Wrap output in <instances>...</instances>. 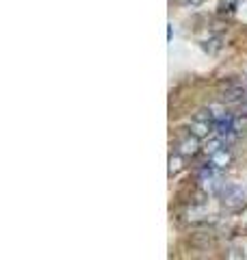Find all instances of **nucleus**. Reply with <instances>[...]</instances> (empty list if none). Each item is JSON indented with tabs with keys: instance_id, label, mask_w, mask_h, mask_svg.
<instances>
[{
	"instance_id": "f257e3e1",
	"label": "nucleus",
	"mask_w": 247,
	"mask_h": 260,
	"mask_svg": "<svg viewBox=\"0 0 247 260\" xmlns=\"http://www.w3.org/2000/svg\"><path fill=\"white\" fill-rule=\"evenodd\" d=\"M217 198L221 200V204L228 208H241L247 202V186L245 184H234V182H224L221 191L217 193Z\"/></svg>"
},
{
	"instance_id": "9b49d317",
	"label": "nucleus",
	"mask_w": 247,
	"mask_h": 260,
	"mask_svg": "<svg viewBox=\"0 0 247 260\" xmlns=\"http://www.w3.org/2000/svg\"><path fill=\"white\" fill-rule=\"evenodd\" d=\"M204 3H206V0H189V5H193V7H200Z\"/></svg>"
},
{
	"instance_id": "6e6552de",
	"label": "nucleus",
	"mask_w": 247,
	"mask_h": 260,
	"mask_svg": "<svg viewBox=\"0 0 247 260\" xmlns=\"http://www.w3.org/2000/svg\"><path fill=\"white\" fill-rule=\"evenodd\" d=\"M221 37H212V39H208V42H204L202 44V50L204 52H208V54H217L219 50H221Z\"/></svg>"
},
{
	"instance_id": "39448f33",
	"label": "nucleus",
	"mask_w": 247,
	"mask_h": 260,
	"mask_svg": "<svg viewBox=\"0 0 247 260\" xmlns=\"http://www.w3.org/2000/svg\"><path fill=\"white\" fill-rule=\"evenodd\" d=\"M208 162H210V165H215V167H219V169H226L230 162H232V154L221 148V150H217L215 154H210V160H208Z\"/></svg>"
},
{
	"instance_id": "7ed1b4c3",
	"label": "nucleus",
	"mask_w": 247,
	"mask_h": 260,
	"mask_svg": "<svg viewBox=\"0 0 247 260\" xmlns=\"http://www.w3.org/2000/svg\"><path fill=\"white\" fill-rule=\"evenodd\" d=\"M200 150H202V143H200V137L195 135H189L187 139L178 143V152L182 156H195V154H200Z\"/></svg>"
},
{
	"instance_id": "20e7f679",
	"label": "nucleus",
	"mask_w": 247,
	"mask_h": 260,
	"mask_svg": "<svg viewBox=\"0 0 247 260\" xmlns=\"http://www.w3.org/2000/svg\"><path fill=\"white\" fill-rule=\"evenodd\" d=\"M189 130H191V135L200 137V139H204V137H208L212 130V121H202V119H193L191 126H189Z\"/></svg>"
},
{
	"instance_id": "423d86ee",
	"label": "nucleus",
	"mask_w": 247,
	"mask_h": 260,
	"mask_svg": "<svg viewBox=\"0 0 247 260\" xmlns=\"http://www.w3.org/2000/svg\"><path fill=\"white\" fill-rule=\"evenodd\" d=\"M182 167H184V156L180 152L176 154H169V176L174 178L176 174L182 172Z\"/></svg>"
},
{
	"instance_id": "9d476101",
	"label": "nucleus",
	"mask_w": 247,
	"mask_h": 260,
	"mask_svg": "<svg viewBox=\"0 0 247 260\" xmlns=\"http://www.w3.org/2000/svg\"><path fill=\"white\" fill-rule=\"evenodd\" d=\"M228 258H245V254H241L238 249H232V251L228 254Z\"/></svg>"
},
{
	"instance_id": "1a4fd4ad",
	"label": "nucleus",
	"mask_w": 247,
	"mask_h": 260,
	"mask_svg": "<svg viewBox=\"0 0 247 260\" xmlns=\"http://www.w3.org/2000/svg\"><path fill=\"white\" fill-rule=\"evenodd\" d=\"M234 130H236L238 135L247 133V115L245 117H234Z\"/></svg>"
},
{
	"instance_id": "f03ea898",
	"label": "nucleus",
	"mask_w": 247,
	"mask_h": 260,
	"mask_svg": "<svg viewBox=\"0 0 247 260\" xmlns=\"http://www.w3.org/2000/svg\"><path fill=\"white\" fill-rule=\"evenodd\" d=\"M245 98H247V91H245V87H241V85H234V87L221 89V93H219V100H221V102H226V104L243 102Z\"/></svg>"
},
{
	"instance_id": "0eeeda50",
	"label": "nucleus",
	"mask_w": 247,
	"mask_h": 260,
	"mask_svg": "<svg viewBox=\"0 0 247 260\" xmlns=\"http://www.w3.org/2000/svg\"><path fill=\"white\" fill-rule=\"evenodd\" d=\"M221 148H224V137H221V135L212 137V139H208V141H206V143L202 145V150H204L206 154H208V156H210V154H215L217 150H221Z\"/></svg>"
}]
</instances>
